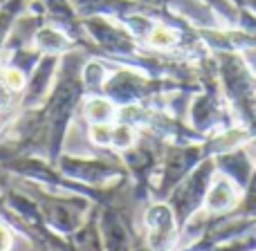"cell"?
I'll return each mask as SVG.
<instances>
[{
	"instance_id": "5b68a950",
	"label": "cell",
	"mask_w": 256,
	"mask_h": 251,
	"mask_svg": "<svg viewBox=\"0 0 256 251\" xmlns=\"http://www.w3.org/2000/svg\"><path fill=\"white\" fill-rule=\"evenodd\" d=\"M110 139L115 141L117 146H122V148H124V146H128L132 141V130H130V128H126V126H120V128H115V130H112Z\"/></svg>"
},
{
	"instance_id": "277c9868",
	"label": "cell",
	"mask_w": 256,
	"mask_h": 251,
	"mask_svg": "<svg viewBox=\"0 0 256 251\" xmlns=\"http://www.w3.org/2000/svg\"><path fill=\"white\" fill-rule=\"evenodd\" d=\"M150 43L158 45V47H168L171 43H176V34L164 29V27H160V29H155V34L150 36Z\"/></svg>"
},
{
	"instance_id": "8992f818",
	"label": "cell",
	"mask_w": 256,
	"mask_h": 251,
	"mask_svg": "<svg viewBox=\"0 0 256 251\" xmlns=\"http://www.w3.org/2000/svg\"><path fill=\"white\" fill-rule=\"evenodd\" d=\"M92 137H94V139L99 141V144H108V141H110V137H112V132L108 130L106 126L97 124V126L92 128Z\"/></svg>"
},
{
	"instance_id": "ba28073f",
	"label": "cell",
	"mask_w": 256,
	"mask_h": 251,
	"mask_svg": "<svg viewBox=\"0 0 256 251\" xmlns=\"http://www.w3.org/2000/svg\"><path fill=\"white\" fill-rule=\"evenodd\" d=\"M4 247H7V236H4V231L0 229V251H2Z\"/></svg>"
},
{
	"instance_id": "3957f363",
	"label": "cell",
	"mask_w": 256,
	"mask_h": 251,
	"mask_svg": "<svg viewBox=\"0 0 256 251\" xmlns=\"http://www.w3.org/2000/svg\"><path fill=\"white\" fill-rule=\"evenodd\" d=\"M88 115L92 117V119H97V121H106L108 117L112 115V108H110V103H106V101H102V99H97V101H92L88 106Z\"/></svg>"
},
{
	"instance_id": "6da1fadb",
	"label": "cell",
	"mask_w": 256,
	"mask_h": 251,
	"mask_svg": "<svg viewBox=\"0 0 256 251\" xmlns=\"http://www.w3.org/2000/svg\"><path fill=\"white\" fill-rule=\"evenodd\" d=\"M148 225H150V245L158 251H164L173 236V213L168 207H155L148 213Z\"/></svg>"
},
{
	"instance_id": "7a4b0ae2",
	"label": "cell",
	"mask_w": 256,
	"mask_h": 251,
	"mask_svg": "<svg viewBox=\"0 0 256 251\" xmlns=\"http://www.w3.org/2000/svg\"><path fill=\"white\" fill-rule=\"evenodd\" d=\"M232 202H234V186H232V182L218 180L207 195V209L209 211H222Z\"/></svg>"
},
{
	"instance_id": "52a82bcc",
	"label": "cell",
	"mask_w": 256,
	"mask_h": 251,
	"mask_svg": "<svg viewBox=\"0 0 256 251\" xmlns=\"http://www.w3.org/2000/svg\"><path fill=\"white\" fill-rule=\"evenodd\" d=\"M4 81H7V85L9 88H22V74L20 72H16V70H9V72H4Z\"/></svg>"
}]
</instances>
